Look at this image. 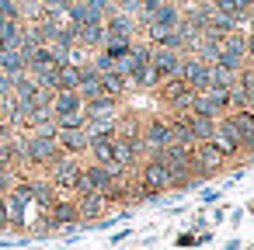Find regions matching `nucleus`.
<instances>
[{"label": "nucleus", "mask_w": 254, "mask_h": 250, "mask_svg": "<svg viewBox=\"0 0 254 250\" xmlns=\"http://www.w3.org/2000/svg\"><path fill=\"white\" fill-rule=\"evenodd\" d=\"M112 4H115V7H126V4H132V0H112Z\"/></svg>", "instance_id": "40"}, {"label": "nucleus", "mask_w": 254, "mask_h": 250, "mask_svg": "<svg viewBox=\"0 0 254 250\" xmlns=\"http://www.w3.org/2000/svg\"><path fill=\"white\" fill-rule=\"evenodd\" d=\"M115 136H122V139H139V136H143V118L132 115V111L119 115V122H115Z\"/></svg>", "instance_id": "27"}, {"label": "nucleus", "mask_w": 254, "mask_h": 250, "mask_svg": "<svg viewBox=\"0 0 254 250\" xmlns=\"http://www.w3.org/2000/svg\"><path fill=\"white\" fill-rule=\"evenodd\" d=\"M181 52H171V49H153V56H150V66L160 73V80H167V77H178L181 73Z\"/></svg>", "instance_id": "13"}, {"label": "nucleus", "mask_w": 254, "mask_h": 250, "mask_svg": "<svg viewBox=\"0 0 254 250\" xmlns=\"http://www.w3.org/2000/svg\"><path fill=\"white\" fill-rule=\"evenodd\" d=\"M49 184L56 188V191H77V181H80V170H84V163L77 160V156H60V160H53L49 167Z\"/></svg>", "instance_id": "3"}, {"label": "nucleus", "mask_w": 254, "mask_h": 250, "mask_svg": "<svg viewBox=\"0 0 254 250\" xmlns=\"http://www.w3.org/2000/svg\"><path fill=\"white\" fill-rule=\"evenodd\" d=\"M219 66H226V70H233V73H240L244 66H247V32H233V35H226L223 39V52H219Z\"/></svg>", "instance_id": "7"}, {"label": "nucleus", "mask_w": 254, "mask_h": 250, "mask_svg": "<svg viewBox=\"0 0 254 250\" xmlns=\"http://www.w3.org/2000/svg\"><path fill=\"white\" fill-rule=\"evenodd\" d=\"M35 98H39V80L32 73L14 77V101H32L35 104Z\"/></svg>", "instance_id": "28"}, {"label": "nucleus", "mask_w": 254, "mask_h": 250, "mask_svg": "<svg viewBox=\"0 0 254 250\" xmlns=\"http://www.w3.org/2000/svg\"><path fill=\"white\" fill-rule=\"evenodd\" d=\"M247 63H254V35L247 32Z\"/></svg>", "instance_id": "39"}, {"label": "nucleus", "mask_w": 254, "mask_h": 250, "mask_svg": "<svg viewBox=\"0 0 254 250\" xmlns=\"http://www.w3.org/2000/svg\"><path fill=\"white\" fill-rule=\"evenodd\" d=\"M101 91H105L108 98H119V101H122L132 87H129V77H122L119 70H112V73H101Z\"/></svg>", "instance_id": "22"}, {"label": "nucleus", "mask_w": 254, "mask_h": 250, "mask_svg": "<svg viewBox=\"0 0 254 250\" xmlns=\"http://www.w3.org/2000/svg\"><path fill=\"white\" fill-rule=\"evenodd\" d=\"M129 87H132V91H157V87H160V73L146 63V66H139V70L129 77Z\"/></svg>", "instance_id": "24"}, {"label": "nucleus", "mask_w": 254, "mask_h": 250, "mask_svg": "<svg viewBox=\"0 0 254 250\" xmlns=\"http://www.w3.org/2000/svg\"><path fill=\"white\" fill-rule=\"evenodd\" d=\"M49 222H53V226H80L77 201H73V198H60V201L49 208Z\"/></svg>", "instance_id": "19"}, {"label": "nucleus", "mask_w": 254, "mask_h": 250, "mask_svg": "<svg viewBox=\"0 0 254 250\" xmlns=\"http://www.w3.org/2000/svg\"><path fill=\"white\" fill-rule=\"evenodd\" d=\"M230 122L240 132V146L254 139V111H230Z\"/></svg>", "instance_id": "29"}, {"label": "nucleus", "mask_w": 254, "mask_h": 250, "mask_svg": "<svg viewBox=\"0 0 254 250\" xmlns=\"http://www.w3.org/2000/svg\"><path fill=\"white\" fill-rule=\"evenodd\" d=\"M212 143H216V146L223 150V156H226V160L240 156V132L233 129L230 115H223V118L216 122V136H212Z\"/></svg>", "instance_id": "11"}, {"label": "nucleus", "mask_w": 254, "mask_h": 250, "mask_svg": "<svg viewBox=\"0 0 254 250\" xmlns=\"http://www.w3.org/2000/svg\"><path fill=\"white\" fill-rule=\"evenodd\" d=\"M11 226V215H7V198H0V229Z\"/></svg>", "instance_id": "37"}, {"label": "nucleus", "mask_w": 254, "mask_h": 250, "mask_svg": "<svg viewBox=\"0 0 254 250\" xmlns=\"http://www.w3.org/2000/svg\"><path fill=\"white\" fill-rule=\"evenodd\" d=\"M105 35H108V42H136L139 25H136L132 14H122V11L115 7V11L105 14Z\"/></svg>", "instance_id": "8"}, {"label": "nucleus", "mask_w": 254, "mask_h": 250, "mask_svg": "<svg viewBox=\"0 0 254 250\" xmlns=\"http://www.w3.org/2000/svg\"><path fill=\"white\" fill-rule=\"evenodd\" d=\"M223 163H226V156H223V150L216 143H195L191 146V170H195L198 181H205L209 174H216Z\"/></svg>", "instance_id": "4"}, {"label": "nucleus", "mask_w": 254, "mask_h": 250, "mask_svg": "<svg viewBox=\"0 0 254 250\" xmlns=\"http://www.w3.org/2000/svg\"><path fill=\"white\" fill-rule=\"evenodd\" d=\"M105 25H80L77 28V49L84 52H101L105 49Z\"/></svg>", "instance_id": "18"}, {"label": "nucleus", "mask_w": 254, "mask_h": 250, "mask_svg": "<svg viewBox=\"0 0 254 250\" xmlns=\"http://www.w3.org/2000/svg\"><path fill=\"white\" fill-rule=\"evenodd\" d=\"M0 18L4 21H21V4L18 0H0Z\"/></svg>", "instance_id": "33"}, {"label": "nucleus", "mask_w": 254, "mask_h": 250, "mask_svg": "<svg viewBox=\"0 0 254 250\" xmlns=\"http://www.w3.org/2000/svg\"><path fill=\"white\" fill-rule=\"evenodd\" d=\"M153 94L167 104V111H191V101H195V91H191L181 77H167V80H160V87H157Z\"/></svg>", "instance_id": "2"}, {"label": "nucleus", "mask_w": 254, "mask_h": 250, "mask_svg": "<svg viewBox=\"0 0 254 250\" xmlns=\"http://www.w3.org/2000/svg\"><path fill=\"white\" fill-rule=\"evenodd\" d=\"M219 52H223V39H212V35H202L191 56H198V59H202L205 66H216V63H219Z\"/></svg>", "instance_id": "21"}, {"label": "nucleus", "mask_w": 254, "mask_h": 250, "mask_svg": "<svg viewBox=\"0 0 254 250\" xmlns=\"http://www.w3.org/2000/svg\"><path fill=\"white\" fill-rule=\"evenodd\" d=\"M139 139L146 143L150 153L171 146V125H167V115H150V118H143V136H139Z\"/></svg>", "instance_id": "9"}, {"label": "nucleus", "mask_w": 254, "mask_h": 250, "mask_svg": "<svg viewBox=\"0 0 254 250\" xmlns=\"http://www.w3.org/2000/svg\"><path fill=\"white\" fill-rule=\"evenodd\" d=\"M0 98H14V77L0 70Z\"/></svg>", "instance_id": "35"}, {"label": "nucleus", "mask_w": 254, "mask_h": 250, "mask_svg": "<svg viewBox=\"0 0 254 250\" xmlns=\"http://www.w3.org/2000/svg\"><path fill=\"white\" fill-rule=\"evenodd\" d=\"M212 7H216V14L233 18L237 28H244V18H247V11H251V0H212Z\"/></svg>", "instance_id": "20"}, {"label": "nucleus", "mask_w": 254, "mask_h": 250, "mask_svg": "<svg viewBox=\"0 0 254 250\" xmlns=\"http://www.w3.org/2000/svg\"><path fill=\"white\" fill-rule=\"evenodd\" d=\"M126 170H119V167H101V163H84V170H80V181H77V191L73 195H87V191H98V195H105L119 177H122Z\"/></svg>", "instance_id": "1"}, {"label": "nucleus", "mask_w": 254, "mask_h": 250, "mask_svg": "<svg viewBox=\"0 0 254 250\" xmlns=\"http://www.w3.org/2000/svg\"><path fill=\"white\" fill-rule=\"evenodd\" d=\"M195 94H205L209 91V66L198 59V56H185L181 59V73H178Z\"/></svg>", "instance_id": "10"}, {"label": "nucleus", "mask_w": 254, "mask_h": 250, "mask_svg": "<svg viewBox=\"0 0 254 250\" xmlns=\"http://www.w3.org/2000/svg\"><path fill=\"white\" fill-rule=\"evenodd\" d=\"M237 87V73L226 66H209V91H233Z\"/></svg>", "instance_id": "26"}, {"label": "nucleus", "mask_w": 254, "mask_h": 250, "mask_svg": "<svg viewBox=\"0 0 254 250\" xmlns=\"http://www.w3.org/2000/svg\"><path fill=\"white\" fill-rule=\"evenodd\" d=\"M188 129H191L195 143H212V136H216V118H202V115H191V111H188Z\"/></svg>", "instance_id": "25"}, {"label": "nucleus", "mask_w": 254, "mask_h": 250, "mask_svg": "<svg viewBox=\"0 0 254 250\" xmlns=\"http://www.w3.org/2000/svg\"><path fill=\"white\" fill-rule=\"evenodd\" d=\"M0 70L11 73V77L28 73V59H25V52H21V49H4V52H0Z\"/></svg>", "instance_id": "23"}, {"label": "nucleus", "mask_w": 254, "mask_h": 250, "mask_svg": "<svg viewBox=\"0 0 254 250\" xmlns=\"http://www.w3.org/2000/svg\"><path fill=\"white\" fill-rule=\"evenodd\" d=\"M80 84V66L77 63H63L60 73H56V91H77Z\"/></svg>", "instance_id": "30"}, {"label": "nucleus", "mask_w": 254, "mask_h": 250, "mask_svg": "<svg viewBox=\"0 0 254 250\" xmlns=\"http://www.w3.org/2000/svg\"><path fill=\"white\" fill-rule=\"evenodd\" d=\"M73 201H77V215H80V222H94V219H101V215L108 212V201H105V195H98V191L77 195Z\"/></svg>", "instance_id": "12"}, {"label": "nucleus", "mask_w": 254, "mask_h": 250, "mask_svg": "<svg viewBox=\"0 0 254 250\" xmlns=\"http://www.w3.org/2000/svg\"><path fill=\"white\" fill-rule=\"evenodd\" d=\"M70 115H84V98L77 91H56V98H53V118H70Z\"/></svg>", "instance_id": "14"}, {"label": "nucleus", "mask_w": 254, "mask_h": 250, "mask_svg": "<svg viewBox=\"0 0 254 250\" xmlns=\"http://www.w3.org/2000/svg\"><path fill=\"white\" fill-rule=\"evenodd\" d=\"M136 181H139L150 195L171 191V174H167V167H164L160 160H153V156H146V160L136 167Z\"/></svg>", "instance_id": "6"}, {"label": "nucleus", "mask_w": 254, "mask_h": 250, "mask_svg": "<svg viewBox=\"0 0 254 250\" xmlns=\"http://www.w3.org/2000/svg\"><path fill=\"white\" fill-rule=\"evenodd\" d=\"M21 4V21L25 25H35L46 18V0H18Z\"/></svg>", "instance_id": "32"}, {"label": "nucleus", "mask_w": 254, "mask_h": 250, "mask_svg": "<svg viewBox=\"0 0 254 250\" xmlns=\"http://www.w3.org/2000/svg\"><path fill=\"white\" fill-rule=\"evenodd\" d=\"M87 4H91V7H98L101 14H108V11H115V4H112V0H87Z\"/></svg>", "instance_id": "38"}, {"label": "nucleus", "mask_w": 254, "mask_h": 250, "mask_svg": "<svg viewBox=\"0 0 254 250\" xmlns=\"http://www.w3.org/2000/svg\"><path fill=\"white\" fill-rule=\"evenodd\" d=\"M91 66H94L98 73H112V70H115V59H108L105 52H94V56H91Z\"/></svg>", "instance_id": "34"}, {"label": "nucleus", "mask_w": 254, "mask_h": 250, "mask_svg": "<svg viewBox=\"0 0 254 250\" xmlns=\"http://www.w3.org/2000/svg\"><path fill=\"white\" fill-rule=\"evenodd\" d=\"M7 167H11V163H7V160H4V156H0V170H7Z\"/></svg>", "instance_id": "41"}, {"label": "nucleus", "mask_w": 254, "mask_h": 250, "mask_svg": "<svg viewBox=\"0 0 254 250\" xmlns=\"http://www.w3.org/2000/svg\"><path fill=\"white\" fill-rule=\"evenodd\" d=\"M233 32H237V21H233V18H226V14H212V18H209L205 35H212V39H226V35H233Z\"/></svg>", "instance_id": "31"}, {"label": "nucleus", "mask_w": 254, "mask_h": 250, "mask_svg": "<svg viewBox=\"0 0 254 250\" xmlns=\"http://www.w3.org/2000/svg\"><path fill=\"white\" fill-rule=\"evenodd\" d=\"M60 156H63V150H60L56 139H46V136H32L28 132V143H25V163L28 167H49Z\"/></svg>", "instance_id": "5"}, {"label": "nucleus", "mask_w": 254, "mask_h": 250, "mask_svg": "<svg viewBox=\"0 0 254 250\" xmlns=\"http://www.w3.org/2000/svg\"><path fill=\"white\" fill-rule=\"evenodd\" d=\"M188 4H202V0H188Z\"/></svg>", "instance_id": "42"}, {"label": "nucleus", "mask_w": 254, "mask_h": 250, "mask_svg": "<svg viewBox=\"0 0 254 250\" xmlns=\"http://www.w3.org/2000/svg\"><path fill=\"white\" fill-rule=\"evenodd\" d=\"M56 143H60V150L66 153V156H80V153H87V132H84V125L80 129H60L56 132Z\"/></svg>", "instance_id": "16"}, {"label": "nucleus", "mask_w": 254, "mask_h": 250, "mask_svg": "<svg viewBox=\"0 0 254 250\" xmlns=\"http://www.w3.org/2000/svg\"><path fill=\"white\" fill-rule=\"evenodd\" d=\"M164 4H178V0H139V11H157Z\"/></svg>", "instance_id": "36"}, {"label": "nucleus", "mask_w": 254, "mask_h": 250, "mask_svg": "<svg viewBox=\"0 0 254 250\" xmlns=\"http://www.w3.org/2000/svg\"><path fill=\"white\" fill-rule=\"evenodd\" d=\"M87 153H91V163L112 167V163H115V136H91Z\"/></svg>", "instance_id": "17"}, {"label": "nucleus", "mask_w": 254, "mask_h": 250, "mask_svg": "<svg viewBox=\"0 0 254 250\" xmlns=\"http://www.w3.org/2000/svg\"><path fill=\"white\" fill-rule=\"evenodd\" d=\"M119 115H122V101L108 98V94H101V98H94V101L84 104V122L87 118H119Z\"/></svg>", "instance_id": "15"}]
</instances>
